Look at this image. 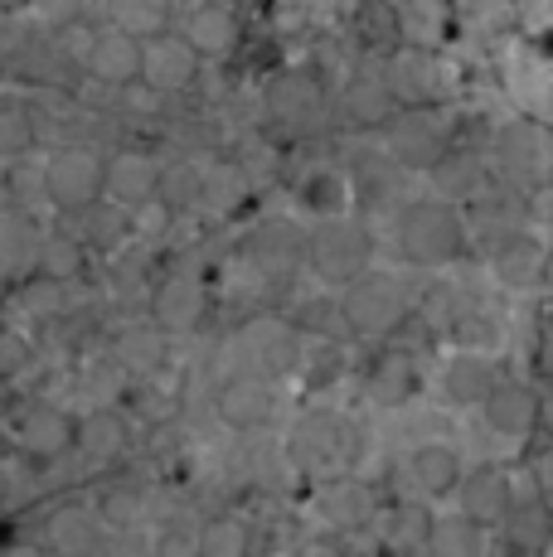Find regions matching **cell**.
Listing matches in <instances>:
<instances>
[{
    "instance_id": "obj_1",
    "label": "cell",
    "mask_w": 553,
    "mask_h": 557,
    "mask_svg": "<svg viewBox=\"0 0 553 557\" xmlns=\"http://www.w3.org/2000/svg\"><path fill=\"white\" fill-rule=\"evenodd\" d=\"M398 252L418 267H446L466 252V219L446 199H413L398 213Z\"/></svg>"
},
{
    "instance_id": "obj_2",
    "label": "cell",
    "mask_w": 553,
    "mask_h": 557,
    "mask_svg": "<svg viewBox=\"0 0 553 557\" xmlns=\"http://www.w3.org/2000/svg\"><path fill=\"white\" fill-rule=\"evenodd\" d=\"M286 456H292L296 470L321 475L331 485V480L345 475V466H355V426L340 412H331V407L302 412L296 426L286 432Z\"/></svg>"
},
{
    "instance_id": "obj_3",
    "label": "cell",
    "mask_w": 553,
    "mask_h": 557,
    "mask_svg": "<svg viewBox=\"0 0 553 557\" xmlns=\"http://www.w3.org/2000/svg\"><path fill=\"white\" fill-rule=\"evenodd\" d=\"M45 199L63 213H88L108 199V156L93 146H59L45 160Z\"/></svg>"
},
{
    "instance_id": "obj_4",
    "label": "cell",
    "mask_w": 553,
    "mask_h": 557,
    "mask_svg": "<svg viewBox=\"0 0 553 557\" xmlns=\"http://www.w3.org/2000/svg\"><path fill=\"white\" fill-rule=\"evenodd\" d=\"M369 257H374V238L359 228L355 219H325L306 243V267L331 286H355L369 276Z\"/></svg>"
},
{
    "instance_id": "obj_5",
    "label": "cell",
    "mask_w": 553,
    "mask_h": 557,
    "mask_svg": "<svg viewBox=\"0 0 553 557\" xmlns=\"http://www.w3.org/2000/svg\"><path fill=\"white\" fill-rule=\"evenodd\" d=\"M340 315H345V330L359 339H389L393 330L408 320V296H403L398 282L389 276H359L345 296H340Z\"/></svg>"
},
{
    "instance_id": "obj_6",
    "label": "cell",
    "mask_w": 553,
    "mask_h": 557,
    "mask_svg": "<svg viewBox=\"0 0 553 557\" xmlns=\"http://www.w3.org/2000/svg\"><path fill=\"white\" fill-rule=\"evenodd\" d=\"M446 156V126L432 107H403L389 122V160L408 170H438Z\"/></svg>"
},
{
    "instance_id": "obj_7",
    "label": "cell",
    "mask_w": 553,
    "mask_h": 557,
    "mask_svg": "<svg viewBox=\"0 0 553 557\" xmlns=\"http://www.w3.org/2000/svg\"><path fill=\"white\" fill-rule=\"evenodd\" d=\"M500 170H505L515 185H544L553 175V136L534 122H509L495 141Z\"/></svg>"
},
{
    "instance_id": "obj_8",
    "label": "cell",
    "mask_w": 553,
    "mask_h": 557,
    "mask_svg": "<svg viewBox=\"0 0 553 557\" xmlns=\"http://www.w3.org/2000/svg\"><path fill=\"white\" fill-rule=\"evenodd\" d=\"M515 505H519V499H515V480H509V470H500V466L466 470L462 490H456V513H466L476 529H500V523H505V513Z\"/></svg>"
},
{
    "instance_id": "obj_9",
    "label": "cell",
    "mask_w": 553,
    "mask_h": 557,
    "mask_svg": "<svg viewBox=\"0 0 553 557\" xmlns=\"http://www.w3.org/2000/svg\"><path fill=\"white\" fill-rule=\"evenodd\" d=\"M88 73L108 88H136L146 78V45L132 39L126 29L102 25L88 45Z\"/></svg>"
},
{
    "instance_id": "obj_10",
    "label": "cell",
    "mask_w": 553,
    "mask_h": 557,
    "mask_svg": "<svg viewBox=\"0 0 553 557\" xmlns=\"http://www.w3.org/2000/svg\"><path fill=\"white\" fill-rule=\"evenodd\" d=\"M500 557H544L553 548V509L549 499H519L495 529Z\"/></svg>"
},
{
    "instance_id": "obj_11",
    "label": "cell",
    "mask_w": 553,
    "mask_h": 557,
    "mask_svg": "<svg viewBox=\"0 0 553 557\" xmlns=\"http://www.w3.org/2000/svg\"><path fill=\"white\" fill-rule=\"evenodd\" d=\"M486 426L500 436H529L534 426H544V393H534L519 379H500V388L486 398Z\"/></svg>"
},
{
    "instance_id": "obj_12",
    "label": "cell",
    "mask_w": 553,
    "mask_h": 557,
    "mask_svg": "<svg viewBox=\"0 0 553 557\" xmlns=\"http://www.w3.org/2000/svg\"><path fill=\"white\" fill-rule=\"evenodd\" d=\"M108 199L122 209H146L161 199V170L146 151H116L108 156Z\"/></svg>"
},
{
    "instance_id": "obj_13",
    "label": "cell",
    "mask_w": 553,
    "mask_h": 557,
    "mask_svg": "<svg viewBox=\"0 0 553 557\" xmlns=\"http://www.w3.org/2000/svg\"><path fill=\"white\" fill-rule=\"evenodd\" d=\"M73 446H78V422H73L69 412H59V407H35V412L20 422V451L29 460H39V466L63 460Z\"/></svg>"
},
{
    "instance_id": "obj_14",
    "label": "cell",
    "mask_w": 553,
    "mask_h": 557,
    "mask_svg": "<svg viewBox=\"0 0 553 557\" xmlns=\"http://www.w3.org/2000/svg\"><path fill=\"white\" fill-rule=\"evenodd\" d=\"M195 73H199V53L185 45V35L180 29H170V35L161 39H151L146 45V88L151 92H180V88H189L195 83Z\"/></svg>"
},
{
    "instance_id": "obj_15",
    "label": "cell",
    "mask_w": 553,
    "mask_h": 557,
    "mask_svg": "<svg viewBox=\"0 0 553 557\" xmlns=\"http://www.w3.org/2000/svg\"><path fill=\"white\" fill-rule=\"evenodd\" d=\"M180 35L199 59H223L238 45V15L229 5H189L180 10Z\"/></svg>"
},
{
    "instance_id": "obj_16",
    "label": "cell",
    "mask_w": 553,
    "mask_h": 557,
    "mask_svg": "<svg viewBox=\"0 0 553 557\" xmlns=\"http://www.w3.org/2000/svg\"><path fill=\"white\" fill-rule=\"evenodd\" d=\"M45 539L59 557H98L102 548H108V539H102V519L88 505L54 509L49 523H45Z\"/></svg>"
},
{
    "instance_id": "obj_17",
    "label": "cell",
    "mask_w": 553,
    "mask_h": 557,
    "mask_svg": "<svg viewBox=\"0 0 553 557\" xmlns=\"http://www.w3.org/2000/svg\"><path fill=\"white\" fill-rule=\"evenodd\" d=\"M500 388V373H495V363L481 355V349H462V355H452L446 359V369H442V393H446V403H456V407H486V398Z\"/></svg>"
},
{
    "instance_id": "obj_18",
    "label": "cell",
    "mask_w": 553,
    "mask_h": 557,
    "mask_svg": "<svg viewBox=\"0 0 553 557\" xmlns=\"http://www.w3.org/2000/svg\"><path fill=\"white\" fill-rule=\"evenodd\" d=\"M408 480L418 485V495L446 499V495H456V490H462L466 466H462V456H456V446L428 442V446H418V451L408 456Z\"/></svg>"
},
{
    "instance_id": "obj_19",
    "label": "cell",
    "mask_w": 553,
    "mask_h": 557,
    "mask_svg": "<svg viewBox=\"0 0 553 557\" xmlns=\"http://www.w3.org/2000/svg\"><path fill=\"white\" fill-rule=\"evenodd\" d=\"M276 407V393L268 379H258V373H248V379H229L219 388V417L229 426H238V432H253V426H262L272 417Z\"/></svg>"
},
{
    "instance_id": "obj_20",
    "label": "cell",
    "mask_w": 553,
    "mask_h": 557,
    "mask_svg": "<svg viewBox=\"0 0 553 557\" xmlns=\"http://www.w3.org/2000/svg\"><path fill=\"white\" fill-rule=\"evenodd\" d=\"M321 513L335 523V529L355 533V529H369V523L379 519V499L365 480L340 475L331 485H321Z\"/></svg>"
},
{
    "instance_id": "obj_21",
    "label": "cell",
    "mask_w": 553,
    "mask_h": 557,
    "mask_svg": "<svg viewBox=\"0 0 553 557\" xmlns=\"http://www.w3.org/2000/svg\"><path fill=\"white\" fill-rule=\"evenodd\" d=\"M156 325L165 330V335H180V330H195L199 310H205V292H199V282L189 272H170L161 286H156Z\"/></svg>"
},
{
    "instance_id": "obj_22",
    "label": "cell",
    "mask_w": 553,
    "mask_h": 557,
    "mask_svg": "<svg viewBox=\"0 0 553 557\" xmlns=\"http://www.w3.org/2000/svg\"><path fill=\"white\" fill-rule=\"evenodd\" d=\"M418 388H422V369L408 349H384V355L369 363V398L374 403L403 407Z\"/></svg>"
},
{
    "instance_id": "obj_23",
    "label": "cell",
    "mask_w": 553,
    "mask_h": 557,
    "mask_svg": "<svg viewBox=\"0 0 553 557\" xmlns=\"http://www.w3.org/2000/svg\"><path fill=\"white\" fill-rule=\"evenodd\" d=\"M549 272V252L539 238H529V233H515V238H505L495 248V276L505 286H515V292H529V286H539Z\"/></svg>"
},
{
    "instance_id": "obj_24",
    "label": "cell",
    "mask_w": 553,
    "mask_h": 557,
    "mask_svg": "<svg viewBox=\"0 0 553 557\" xmlns=\"http://www.w3.org/2000/svg\"><path fill=\"white\" fill-rule=\"evenodd\" d=\"M393 107H398V92H393L389 78H379V73H355V78L345 83V116L355 126H389Z\"/></svg>"
},
{
    "instance_id": "obj_25",
    "label": "cell",
    "mask_w": 553,
    "mask_h": 557,
    "mask_svg": "<svg viewBox=\"0 0 553 557\" xmlns=\"http://www.w3.org/2000/svg\"><path fill=\"white\" fill-rule=\"evenodd\" d=\"M306 243H311V233H296L292 223H262L258 233H253L248 252L258 267H268V272H286V267L306 262Z\"/></svg>"
},
{
    "instance_id": "obj_26",
    "label": "cell",
    "mask_w": 553,
    "mask_h": 557,
    "mask_svg": "<svg viewBox=\"0 0 553 557\" xmlns=\"http://www.w3.org/2000/svg\"><path fill=\"white\" fill-rule=\"evenodd\" d=\"M438 63L428 59V49H403L398 59H393V92H398L403 107H432V98H438Z\"/></svg>"
},
{
    "instance_id": "obj_27",
    "label": "cell",
    "mask_w": 553,
    "mask_h": 557,
    "mask_svg": "<svg viewBox=\"0 0 553 557\" xmlns=\"http://www.w3.org/2000/svg\"><path fill=\"white\" fill-rule=\"evenodd\" d=\"M253 195V180L248 170L238 165V160H214V165H205V209L209 213H238L243 203Z\"/></svg>"
},
{
    "instance_id": "obj_28",
    "label": "cell",
    "mask_w": 553,
    "mask_h": 557,
    "mask_svg": "<svg viewBox=\"0 0 553 557\" xmlns=\"http://www.w3.org/2000/svg\"><path fill=\"white\" fill-rule=\"evenodd\" d=\"M486 529H476L466 513H438L428 533V557H481Z\"/></svg>"
},
{
    "instance_id": "obj_29",
    "label": "cell",
    "mask_w": 553,
    "mask_h": 557,
    "mask_svg": "<svg viewBox=\"0 0 553 557\" xmlns=\"http://www.w3.org/2000/svg\"><path fill=\"white\" fill-rule=\"evenodd\" d=\"M132 233H136V213L122 209V203H112V199H102L98 209L83 213V243H88V248H98V252L122 248Z\"/></svg>"
},
{
    "instance_id": "obj_30",
    "label": "cell",
    "mask_w": 553,
    "mask_h": 557,
    "mask_svg": "<svg viewBox=\"0 0 553 557\" xmlns=\"http://www.w3.org/2000/svg\"><path fill=\"white\" fill-rule=\"evenodd\" d=\"M165 359V330L161 325H126L116 335V363L126 373H156Z\"/></svg>"
},
{
    "instance_id": "obj_31",
    "label": "cell",
    "mask_w": 553,
    "mask_h": 557,
    "mask_svg": "<svg viewBox=\"0 0 553 557\" xmlns=\"http://www.w3.org/2000/svg\"><path fill=\"white\" fill-rule=\"evenodd\" d=\"M302 203L311 213H321V219H345V209H349V180L340 175V170H331V165L311 170V175L302 180Z\"/></svg>"
},
{
    "instance_id": "obj_32",
    "label": "cell",
    "mask_w": 553,
    "mask_h": 557,
    "mask_svg": "<svg viewBox=\"0 0 553 557\" xmlns=\"http://www.w3.org/2000/svg\"><path fill=\"white\" fill-rule=\"evenodd\" d=\"M78 451L88 460H116L126 451V426L116 412H93L78 422Z\"/></svg>"
},
{
    "instance_id": "obj_33",
    "label": "cell",
    "mask_w": 553,
    "mask_h": 557,
    "mask_svg": "<svg viewBox=\"0 0 553 557\" xmlns=\"http://www.w3.org/2000/svg\"><path fill=\"white\" fill-rule=\"evenodd\" d=\"M108 25L126 29L132 39H142V45H151V39L170 35V10L156 5V0H122V5H112V20Z\"/></svg>"
},
{
    "instance_id": "obj_34",
    "label": "cell",
    "mask_w": 553,
    "mask_h": 557,
    "mask_svg": "<svg viewBox=\"0 0 553 557\" xmlns=\"http://www.w3.org/2000/svg\"><path fill=\"white\" fill-rule=\"evenodd\" d=\"M268 107L282 122H306V116L321 107V92H316L311 78H302V73H286V78H276L268 88Z\"/></svg>"
},
{
    "instance_id": "obj_35",
    "label": "cell",
    "mask_w": 553,
    "mask_h": 557,
    "mask_svg": "<svg viewBox=\"0 0 553 557\" xmlns=\"http://www.w3.org/2000/svg\"><path fill=\"white\" fill-rule=\"evenodd\" d=\"M292 330L286 325H253L248 335H243V349H253V363H258L262 373H276L292 363Z\"/></svg>"
},
{
    "instance_id": "obj_36",
    "label": "cell",
    "mask_w": 553,
    "mask_h": 557,
    "mask_svg": "<svg viewBox=\"0 0 553 557\" xmlns=\"http://www.w3.org/2000/svg\"><path fill=\"white\" fill-rule=\"evenodd\" d=\"M35 267L45 276H54V282H63V276H73L83 267V238H69V233H49L45 243H39L35 252Z\"/></svg>"
},
{
    "instance_id": "obj_37",
    "label": "cell",
    "mask_w": 553,
    "mask_h": 557,
    "mask_svg": "<svg viewBox=\"0 0 553 557\" xmlns=\"http://www.w3.org/2000/svg\"><path fill=\"white\" fill-rule=\"evenodd\" d=\"M199 199H205V170H195V165H170V170H161V203H165L170 213L195 209Z\"/></svg>"
},
{
    "instance_id": "obj_38",
    "label": "cell",
    "mask_w": 553,
    "mask_h": 557,
    "mask_svg": "<svg viewBox=\"0 0 553 557\" xmlns=\"http://www.w3.org/2000/svg\"><path fill=\"white\" fill-rule=\"evenodd\" d=\"M248 548V529L233 519H209L205 529H199V553L205 557H243Z\"/></svg>"
},
{
    "instance_id": "obj_39",
    "label": "cell",
    "mask_w": 553,
    "mask_h": 557,
    "mask_svg": "<svg viewBox=\"0 0 553 557\" xmlns=\"http://www.w3.org/2000/svg\"><path fill=\"white\" fill-rule=\"evenodd\" d=\"M432 175H438V185H442V195H476V165L466 156H446L438 170H432Z\"/></svg>"
},
{
    "instance_id": "obj_40",
    "label": "cell",
    "mask_w": 553,
    "mask_h": 557,
    "mask_svg": "<svg viewBox=\"0 0 553 557\" xmlns=\"http://www.w3.org/2000/svg\"><path fill=\"white\" fill-rule=\"evenodd\" d=\"M156 557H205L199 553V533H185V529H170L156 539Z\"/></svg>"
},
{
    "instance_id": "obj_41",
    "label": "cell",
    "mask_w": 553,
    "mask_h": 557,
    "mask_svg": "<svg viewBox=\"0 0 553 557\" xmlns=\"http://www.w3.org/2000/svg\"><path fill=\"white\" fill-rule=\"evenodd\" d=\"M25 146H29V116L20 112V107H10V112H5V151L20 156Z\"/></svg>"
},
{
    "instance_id": "obj_42",
    "label": "cell",
    "mask_w": 553,
    "mask_h": 557,
    "mask_svg": "<svg viewBox=\"0 0 553 557\" xmlns=\"http://www.w3.org/2000/svg\"><path fill=\"white\" fill-rule=\"evenodd\" d=\"M529 475H534L539 499H553V446H544V451L529 460Z\"/></svg>"
},
{
    "instance_id": "obj_43",
    "label": "cell",
    "mask_w": 553,
    "mask_h": 557,
    "mask_svg": "<svg viewBox=\"0 0 553 557\" xmlns=\"http://www.w3.org/2000/svg\"><path fill=\"white\" fill-rule=\"evenodd\" d=\"M98 557H156V548H142V543H132V539H116Z\"/></svg>"
},
{
    "instance_id": "obj_44",
    "label": "cell",
    "mask_w": 553,
    "mask_h": 557,
    "mask_svg": "<svg viewBox=\"0 0 553 557\" xmlns=\"http://www.w3.org/2000/svg\"><path fill=\"white\" fill-rule=\"evenodd\" d=\"M296 557H345V553H340L331 539H311V543H302V548H296Z\"/></svg>"
},
{
    "instance_id": "obj_45",
    "label": "cell",
    "mask_w": 553,
    "mask_h": 557,
    "mask_svg": "<svg viewBox=\"0 0 553 557\" xmlns=\"http://www.w3.org/2000/svg\"><path fill=\"white\" fill-rule=\"evenodd\" d=\"M5 557H49V553H45V543H10Z\"/></svg>"
},
{
    "instance_id": "obj_46",
    "label": "cell",
    "mask_w": 553,
    "mask_h": 557,
    "mask_svg": "<svg viewBox=\"0 0 553 557\" xmlns=\"http://www.w3.org/2000/svg\"><path fill=\"white\" fill-rule=\"evenodd\" d=\"M544 432L553 436V383L544 388Z\"/></svg>"
},
{
    "instance_id": "obj_47",
    "label": "cell",
    "mask_w": 553,
    "mask_h": 557,
    "mask_svg": "<svg viewBox=\"0 0 553 557\" xmlns=\"http://www.w3.org/2000/svg\"><path fill=\"white\" fill-rule=\"evenodd\" d=\"M5 363H10V369L20 363V339H5Z\"/></svg>"
},
{
    "instance_id": "obj_48",
    "label": "cell",
    "mask_w": 553,
    "mask_h": 557,
    "mask_svg": "<svg viewBox=\"0 0 553 557\" xmlns=\"http://www.w3.org/2000/svg\"><path fill=\"white\" fill-rule=\"evenodd\" d=\"M389 557H428V553H389Z\"/></svg>"
}]
</instances>
